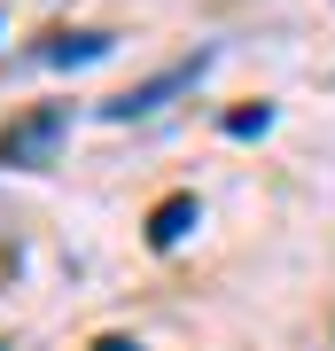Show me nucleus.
<instances>
[{
    "instance_id": "obj_1",
    "label": "nucleus",
    "mask_w": 335,
    "mask_h": 351,
    "mask_svg": "<svg viewBox=\"0 0 335 351\" xmlns=\"http://www.w3.org/2000/svg\"><path fill=\"white\" fill-rule=\"evenodd\" d=\"M71 133V110L62 101H47V110H32V117H16L8 133H0V164H16V172H39V164L55 156V141Z\"/></svg>"
},
{
    "instance_id": "obj_2",
    "label": "nucleus",
    "mask_w": 335,
    "mask_h": 351,
    "mask_svg": "<svg viewBox=\"0 0 335 351\" xmlns=\"http://www.w3.org/2000/svg\"><path fill=\"white\" fill-rule=\"evenodd\" d=\"M195 71H203V55H195V63H172V71H156L149 86L117 94V101H110V117H117V125H125V117H156V110H164V101H172L179 86H195Z\"/></svg>"
},
{
    "instance_id": "obj_3",
    "label": "nucleus",
    "mask_w": 335,
    "mask_h": 351,
    "mask_svg": "<svg viewBox=\"0 0 335 351\" xmlns=\"http://www.w3.org/2000/svg\"><path fill=\"white\" fill-rule=\"evenodd\" d=\"M187 219H195V195H172V203H156V219H149V242H156V250H172V242L187 234Z\"/></svg>"
},
{
    "instance_id": "obj_4",
    "label": "nucleus",
    "mask_w": 335,
    "mask_h": 351,
    "mask_svg": "<svg viewBox=\"0 0 335 351\" xmlns=\"http://www.w3.org/2000/svg\"><path fill=\"white\" fill-rule=\"evenodd\" d=\"M94 55H110V39H101V32H71V39L47 47V63H94Z\"/></svg>"
},
{
    "instance_id": "obj_5",
    "label": "nucleus",
    "mask_w": 335,
    "mask_h": 351,
    "mask_svg": "<svg viewBox=\"0 0 335 351\" xmlns=\"http://www.w3.org/2000/svg\"><path fill=\"white\" fill-rule=\"evenodd\" d=\"M94 351H140V343H125V336H110V343H94Z\"/></svg>"
}]
</instances>
